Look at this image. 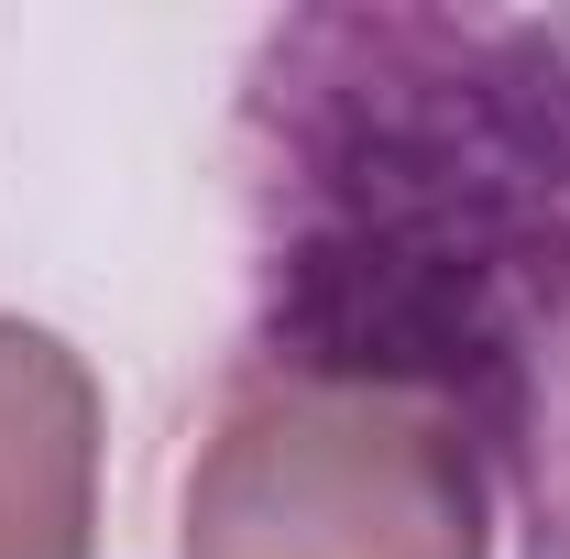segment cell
<instances>
[{"instance_id": "obj_1", "label": "cell", "mask_w": 570, "mask_h": 559, "mask_svg": "<svg viewBox=\"0 0 570 559\" xmlns=\"http://www.w3.org/2000/svg\"><path fill=\"white\" fill-rule=\"evenodd\" d=\"M176 559H494V483L450 395L318 362L209 428Z\"/></svg>"}, {"instance_id": "obj_2", "label": "cell", "mask_w": 570, "mask_h": 559, "mask_svg": "<svg viewBox=\"0 0 570 559\" xmlns=\"http://www.w3.org/2000/svg\"><path fill=\"white\" fill-rule=\"evenodd\" d=\"M0 559H99V373L0 318Z\"/></svg>"}]
</instances>
